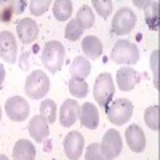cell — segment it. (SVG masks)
Here are the masks:
<instances>
[{
    "label": "cell",
    "instance_id": "1",
    "mask_svg": "<svg viewBox=\"0 0 160 160\" xmlns=\"http://www.w3.org/2000/svg\"><path fill=\"white\" fill-rule=\"evenodd\" d=\"M64 56H66L64 45L61 42H58V40L48 42L42 50V62L51 74H56L62 68Z\"/></svg>",
    "mask_w": 160,
    "mask_h": 160
},
{
    "label": "cell",
    "instance_id": "2",
    "mask_svg": "<svg viewBox=\"0 0 160 160\" xmlns=\"http://www.w3.org/2000/svg\"><path fill=\"white\" fill-rule=\"evenodd\" d=\"M48 90H50V78L43 71H32L26 78V83H24L26 96L32 99H40L47 96Z\"/></svg>",
    "mask_w": 160,
    "mask_h": 160
},
{
    "label": "cell",
    "instance_id": "3",
    "mask_svg": "<svg viewBox=\"0 0 160 160\" xmlns=\"http://www.w3.org/2000/svg\"><path fill=\"white\" fill-rule=\"evenodd\" d=\"M114 93H115V85H114L112 75L109 72L99 74L96 77L95 88H93V96H95L96 102L101 106L102 109H106L109 106V102L112 101Z\"/></svg>",
    "mask_w": 160,
    "mask_h": 160
},
{
    "label": "cell",
    "instance_id": "4",
    "mask_svg": "<svg viewBox=\"0 0 160 160\" xmlns=\"http://www.w3.org/2000/svg\"><path fill=\"white\" fill-rule=\"evenodd\" d=\"M106 114H108L109 122L114 125H125L133 115V104L127 98H118L109 102L106 108Z\"/></svg>",
    "mask_w": 160,
    "mask_h": 160
},
{
    "label": "cell",
    "instance_id": "5",
    "mask_svg": "<svg viewBox=\"0 0 160 160\" xmlns=\"http://www.w3.org/2000/svg\"><path fill=\"white\" fill-rule=\"evenodd\" d=\"M111 59L115 64H136L139 61V50L128 40H118L111 51Z\"/></svg>",
    "mask_w": 160,
    "mask_h": 160
},
{
    "label": "cell",
    "instance_id": "6",
    "mask_svg": "<svg viewBox=\"0 0 160 160\" xmlns=\"http://www.w3.org/2000/svg\"><path fill=\"white\" fill-rule=\"evenodd\" d=\"M136 26V15L130 8H120L117 10L115 16L112 19V32L117 35H125L133 31Z\"/></svg>",
    "mask_w": 160,
    "mask_h": 160
},
{
    "label": "cell",
    "instance_id": "7",
    "mask_svg": "<svg viewBox=\"0 0 160 160\" xmlns=\"http://www.w3.org/2000/svg\"><path fill=\"white\" fill-rule=\"evenodd\" d=\"M5 111H7V115L13 120V122H22V120L28 118L31 108H29L28 101L24 98L11 96L5 102Z\"/></svg>",
    "mask_w": 160,
    "mask_h": 160
},
{
    "label": "cell",
    "instance_id": "8",
    "mask_svg": "<svg viewBox=\"0 0 160 160\" xmlns=\"http://www.w3.org/2000/svg\"><path fill=\"white\" fill-rule=\"evenodd\" d=\"M99 146H101V151L104 152V155L112 160L114 157H117L122 152V138H120V133L117 130H108L106 135L102 136V142Z\"/></svg>",
    "mask_w": 160,
    "mask_h": 160
},
{
    "label": "cell",
    "instance_id": "9",
    "mask_svg": "<svg viewBox=\"0 0 160 160\" xmlns=\"http://www.w3.org/2000/svg\"><path fill=\"white\" fill-rule=\"evenodd\" d=\"M85 148V139L78 131H71L64 138V154L69 160H78Z\"/></svg>",
    "mask_w": 160,
    "mask_h": 160
},
{
    "label": "cell",
    "instance_id": "10",
    "mask_svg": "<svg viewBox=\"0 0 160 160\" xmlns=\"http://www.w3.org/2000/svg\"><path fill=\"white\" fill-rule=\"evenodd\" d=\"M18 55V45L16 38L10 31L0 32V58H3L7 62H15Z\"/></svg>",
    "mask_w": 160,
    "mask_h": 160
},
{
    "label": "cell",
    "instance_id": "11",
    "mask_svg": "<svg viewBox=\"0 0 160 160\" xmlns=\"http://www.w3.org/2000/svg\"><path fill=\"white\" fill-rule=\"evenodd\" d=\"M16 32H18V37H19L21 42L29 45V43L35 42L37 37H38V24L34 19H29V18L19 19L18 24H16Z\"/></svg>",
    "mask_w": 160,
    "mask_h": 160
},
{
    "label": "cell",
    "instance_id": "12",
    "mask_svg": "<svg viewBox=\"0 0 160 160\" xmlns=\"http://www.w3.org/2000/svg\"><path fill=\"white\" fill-rule=\"evenodd\" d=\"M115 80H117V87L118 90L122 91H130L136 87V83L139 82V75L138 72L130 68V66H125V68H120L117 71V75H115Z\"/></svg>",
    "mask_w": 160,
    "mask_h": 160
},
{
    "label": "cell",
    "instance_id": "13",
    "mask_svg": "<svg viewBox=\"0 0 160 160\" xmlns=\"http://www.w3.org/2000/svg\"><path fill=\"white\" fill-rule=\"evenodd\" d=\"M80 114V106L77 104L75 99H66L61 106V111H59V123L66 128L72 127Z\"/></svg>",
    "mask_w": 160,
    "mask_h": 160
},
{
    "label": "cell",
    "instance_id": "14",
    "mask_svg": "<svg viewBox=\"0 0 160 160\" xmlns=\"http://www.w3.org/2000/svg\"><path fill=\"white\" fill-rule=\"evenodd\" d=\"M125 139L128 148L133 152H142L146 149V136H144V131L141 130L139 125L133 123L127 128L125 131Z\"/></svg>",
    "mask_w": 160,
    "mask_h": 160
},
{
    "label": "cell",
    "instance_id": "15",
    "mask_svg": "<svg viewBox=\"0 0 160 160\" xmlns=\"http://www.w3.org/2000/svg\"><path fill=\"white\" fill-rule=\"evenodd\" d=\"M78 118H80V123H82L85 128H88V130L98 128V125H99V112H98V108H96L95 104H91V102H85L82 108H80Z\"/></svg>",
    "mask_w": 160,
    "mask_h": 160
},
{
    "label": "cell",
    "instance_id": "16",
    "mask_svg": "<svg viewBox=\"0 0 160 160\" xmlns=\"http://www.w3.org/2000/svg\"><path fill=\"white\" fill-rule=\"evenodd\" d=\"M26 8L22 0H0V21L8 22L15 15H21Z\"/></svg>",
    "mask_w": 160,
    "mask_h": 160
},
{
    "label": "cell",
    "instance_id": "17",
    "mask_svg": "<svg viewBox=\"0 0 160 160\" xmlns=\"http://www.w3.org/2000/svg\"><path fill=\"white\" fill-rule=\"evenodd\" d=\"M29 133H31V136L37 142H43L48 138V135H50L48 123L40 115H35V117H32V120L29 122Z\"/></svg>",
    "mask_w": 160,
    "mask_h": 160
},
{
    "label": "cell",
    "instance_id": "18",
    "mask_svg": "<svg viewBox=\"0 0 160 160\" xmlns=\"http://www.w3.org/2000/svg\"><path fill=\"white\" fill-rule=\"evenodd\" d=\"M35 148L28 139H19L13 148V160H34Z\"/></svg>",
    "mask_w": 160,
    "mask_h": 160
},
{
    "label": "cell",
    "instance_id": "19",
    "mask_svg": "<svg viewBox=\"0 0 160 160\" xmlns=\"http://www.w3.org/2000/svg\"><path fill=\"white\" fill-rule=\"evenodd\" d=\"M82 50L85 53L87 59L88 58L90 59H98L102 55V43L96 35H88L82 42Z\"/></svg>",
    "mask_w": 160,
    "mask_h": 160
},
{
    "label": "cell",
    "instance_id": "20",
    "mask_svg": "<svg viewBox=\"0 0 160 160\" xmlns=\"http://www.w3.org/2000/svg\"><path fill=\"white\" fill-rule=\"evenodd\" d=\"M69 71H71V75L72 78H80V80H85L90 72H91V66H90V61L83 56H77L74 58V61L71 62L69 66Z\"/></svg>",
    "mask_w": 160,
    "mask_h": 160
},
{
    "label": "cell",
    "instance_id": "21",
    "mask_svg": "<svg viewBox=\"0 0 160 160\" xmlns=\"http://www.w3.org/2000/svg\"><path fill=\"white\" fill-rule=\"evenodd\" d=\"M53 15L58 21H68L72 16V2H69V0H56L53 3Z\"/></svg>",
    "mask_w": 160,
    "mask_h": 160
},
{
    "label": "cell",
    "instance_id": "22",
    "mask_svg": "<svg viewBox=\"0 0 160 160\" xmlns=\"http://www.w3.org/2000/svg\"><path fill=\"white\" fill-rule=\"evenodd\" d=\"M75 21L78 22V26L82 29H90L91 26L95 24V13H93V10L88 5H83L82 8L77 11Z\"/></svg>",
    "mask_w": 160,
    "mask_h": 160
},
{
    "label": "cell",
    "instance_id": "23",
    "mask_svg": "<svg viewBox=\"0 0 160 160\" xmlns=\"http://www.w3.org/2000/svg\"><path fill=\"white\" fill-rule=\"evenodd\" d=\"M40 117L47 123L56 122V102L53 99H43L40 104Z\"/></svg>",
    "mask_w": 160,
    "mask_h": 160
},
{
    "label": "cell",
    "instance_id": "24",
    "mask_svg": "<svg viewBox=\"0 0 160 160\" xmlns=\"http://www.w3.org/2000/svg\"><path fill=\"white\" fill-rule=\"evenodd\" d=\"M69 91L71 95L75 98H85L88 93V85L85 83V80L80 78H71L69 80Z\"/></svg>",
    "mask_w": 160,
    "mask_h": 160
},
{
    "label": "cell",
    "instance_id": "25",
    "mask_svg": "<svg viewBox=\"0 0 160 160\" xmlns=\"http://www.w3.org/2000/svg\"><path fill=\"white\" fill-rule=\"evenodd\" d=\"M144 122L154 131L158 130V106H151L144 112Z\"/></svg>",
    "mask_w": 160,
    "mask_h": 160
},
{
    "label": "cell",
    "instance_id": "26",
    "mask_svg": "<svg viewBox=\"0 0 160 160\" xmlns=\"http://www.w3.org/2000/svg\"><path fill=\"white\" fill-rule=\"evenodd\" d=\"M82 32H83V29L80 28L78 22H77L75 19H71V21L68 22V26H66V31H64L66 38H68V40H72V42H75L77 38L82 37Z\"/></svg>",
    "mask_w": 160,
    "mask_h": 160
},
{
    "label": "cell",
    "instance_id": "27",
    "mask_svg": "<svg viewBox=\"0 0 160 160\" xmlns=\"http://www.w3.org/2000/svg\"><path fill=\"white\" fill-rule=\"evenodd\" d=\"M85 160H111L104 155V152L101 151V146L93 142L87 148V152H85Z\"/></svg>",
    "mask_w": 160,
    "mask_h": 160
},
{
    "label": "cell",
    "instance_id": "28",
    "mask_svg": "<svg viewBox=\"0 0 160 160\" xmlns=\"http://www.w3.org/2000/svg\"><path fill=\"white\" fill-rule=\"evenodd\" d=\"M91 5L95 7L98 15L102 16V18H109V15L112 13V2L111 0H93Z\"/></svg>",
    "mask_w": 160,
    "mask_h": 160
},
{
    "label": "cell",
    "instance_id": "29",
    "mask_svg": "<svg viewBox=\"0 0 160 160\" xmlns=\"http://www.w3.org/2000/svg\"><path fill=\"white\" fill-rule=\"evenodd\" d=\"M50 5H51L50 0H31L29 2V10H31L32 15L40 16L50 8Z\"/></svg>",
    "mask_w": 160,
    "mask_h": 160
},
{
    "label": "cell",
    "instance_id": "30",
    "mask_svg": "<svg viewBox=\"0 0 160 160\" xmlns=\"http://www.w3.org/2000/svg\"><path fill=\"white\" fill-rule=\"evenodd\" d=\"M146 19H148V24L151 29H158V2L152 3L151 10H148V13H146Z\"/></svg>",
    "mask_w": 160,
    "mask_h": 160
},
{
    "label": "cell",
    "instance_id": "31",
    "mask_svg": "<svg viewBox=\"0 0 160 160\" xmlns=\"http://www.w3.org/2000/svg\"><path fill=\"white\" fill-rule=\"evenodd\" d=\"M157 61H158V50H155L151 56V68H152V72H154V87L158 88V83H157Z\"/></svg>",
    "mask_w": 160,
    "mask_h": 160
},
{
    "label": "cell",
    "instance_id": "32",
    "mask_svg": "<svg viewBox=\"0 0 160 160\" xmlns=\"http://www.w3.org/2000/svg\"><path fill=\"white\" fill-rule=\"evenodd\" d=\"M3 80H5V69H3V66L0 64V83H3Z\"/></svg>",
    "mask_w": 160,
    "mask_h": 160
},
{
    "label": "cell",
    "instance_id": "33",
    "mask_svg": "<svg viewBox=\"0 0 160 160\" xmlns=\"http://www.w3.org/2000/svg\"><path fill=\"white\" fill-rule=\"evenodd\" d=\"M0 160H10L7 155H3V154H0Z\"/></svg>",
    "mask_w": 160,
    "mask_h": 160
},
{
    "label": "cell",
    "instance_id": "34",
    "mask_svg": "<svg viewBox=\"0 0 160 160\" xmlns=\"http://www.w3.org/2000/svg\"><path fill=\"white\" fill-rule=\"evenodd\" d=\"M0 122H2V108H0Z\"/></svg>",
    "mask_w": 160,
    "mask_h": 160
}]
</instances>
